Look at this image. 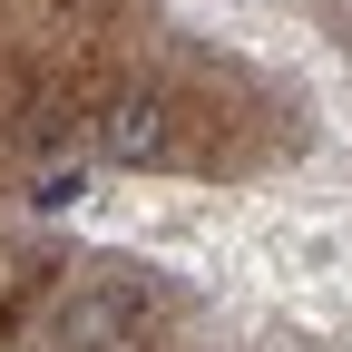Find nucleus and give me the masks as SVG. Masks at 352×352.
<instances>
[{
    "label": "nucleus",
    "mask_w": 352,
    "mask_h": 352,
    "mask_svg": "<svg viewBox=\"0 0 352 352\" xmlns=\"http://www.w3.org/2000/svg\"><path fill=\"white\" fill-rule=\"evenodd\" d=\"M147 323V294L138 284H88L69 314H59V352H127Z\"/></svg>",
    "instance_id": "2"
},
{
    "label": "nucleus",
    "mask_w": 352,
    "mask_h": 352,
    "mask_svg": "<svg viewBox=\"0 0 352 352\" xmlns=\"http://www.w3.org/2000/svg\"><path fill=\"white\" fill-rule=\"evenodd\" d=\"M78 196H88V166H39V176H30V206H39V215H59V206H78Z\"/></svg>",
    "instance_id": "3"
},
{
    "label": "nucleus",
    "mask_w": 352,
    "mask_h": 352,
    "mask_svg": "<svg viewBox=\"0 0 352 352\" xmlns=\"http://www.w3.org/2000/svg\"><path fill=\"white\" fill-rule=\"evenodd\" d=\"M98 157H108V166H166V157H176V108L147 98V88L108 98V108H98Z\"/></svg>",
    "instance_id": "1"
}]
</instances>
